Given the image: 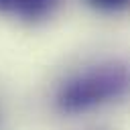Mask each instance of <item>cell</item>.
Instances as JSON below:
<instances>
[{
  "label": "cell",
  "instance_id": "7a4b0ae2",
  "mask_svg": "<svg viewBox=\"0 0 130 130\" xmlns=\"http://www.w3.org/2000/svg\"><path fill=\"white\" fill-rule=\"evenodd\" d=\"M57 6L59 0H0V14L22 20H41L53 14Z\"/></svg>",
  "mask_w": 130,
  "mask_h": 130
},
{
  "label": "cell",
  "instance_id": "3957f363",
  "mask_svg": "<svg viewBox=\"0 0 130 130\" xmlns=\"http://www.w3.org/2000/svg\"><path fill=\"white\" fill-rule=\"evenodd\" d=\"M89 2H93L95 6H100V8H106V10H116V8H122V6H126L130 0H89Z\"/></svg>",
  "mask_w": 130,
  "mask_h": 130
},
{
  "label": "cell",
  "instance_id": "6da1fadb",
  "mask_svg": "<svg viewBox=\"0 0 130 130\" xmlns=\"http://www.w3.org/2000/svg\"><path fill=\"white\" fill-rule=\"evenodd\" d=\"M130 89V67L104 63L77 73L57 93V106L67 114L87 112L95 106L122 98Z\"/></svg>",
  "mask_w": 130,
  "mask_h": 130
}]
</instances>
